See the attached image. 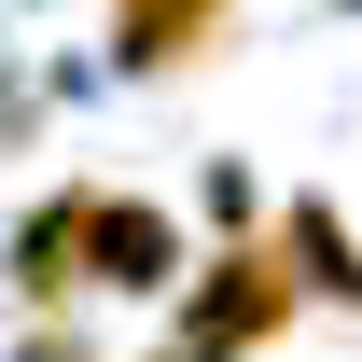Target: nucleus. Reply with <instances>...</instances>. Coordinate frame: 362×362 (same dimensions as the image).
Instances as JSON below:
<instances>
[{
    "label": "nucleus",
    "instance_id": "7",
    "mask_svg": "<svg viewBox=\"0 0 362 362\" xmlns=\"http://www.w3.org/2000/svg\"><path fill=\"white\" fill-rule=\"evenodd\" d=\"M153 362H181V349H153Z\"/></svg>",
    "mask_w": 362,
    "mask_h": 362
},
{
    "label": "nucleus",
    "instance_id": "2",
    "mask_svg": "<svg viewBox=\"0 0 362 362\" xmlns=\"http://www.w3.org/2000/svg\"><path fill=\"white\" fill-rule=\"evenodd\" d=\"M84 279L98 293H168L181 279V223L153 195H84Z\"/></svg>",
    "mask_w": 362,
    "mask_h": 362
},
{
    "label": "nucleus",
    "instance_id": "6",
    "mask_svg": "<svg viewBox=\"0 0 362 362\" xmlns=\"http://www.w3.org/2000/svg\"><path fill=\"white\" fill-rule=\"evenodd\" d=\"M14 362H98V349H84V334H56V320H42V334H28V349H14Z\"/></svg>",
    "mask_w": 362,
    "mask_h": 362
},
{
    "label": "nucleus",
    "instance_id": "4",
    "mask_svg": "<svg viewBox=\"0 0 362 362\" xmlns=\"http://www.w3.org/2000/svg\"><path fill=\"white\" fill-rule=\"evenodd\" d=\"M14 293L56 320V293H84V195H42L28 223H14Z\"/></svg>",
    "mask_w": 362,
    "mask_h": 362
},
{
    "label": "nucleus",
    "instance_id": "5",
    "mask_svg": "<svg viewBox=\"0 0 362 362\" xmlns=\"http://www.w3.org/2000/svg\"><path fill=\"white\" fill-rule=\"evenodd\" d=\"M279 265H293V293H320V307H362V237L334 223V209H293V223H279Z\"/></svg>",
    "mask_w": 362,
    "mask_h": 362
},
{
    "label": "nucleus",
    "instance_id": "1",
    "mask_svg": "<svg viewBox=\"0 0 362 362\" xmlns=\"http://www.w3.org/2000/svg\"><path fill=\"white\" fill-rule=\"evenodd\" d=\"M293 265H279V237H237V251H209L195 265V293H181V362H237V349H265V334H293Z\"/></svg>",
    "mask_w": 362,
    "mask_h": 362
},
{
    "label": "nucleus",
    "instance_id": "3",
    "mask_svg": "<svg viewBox=\"0 0 362 362\" xmlns=\"http://www.w3.org/2000/svg\"><path fill=\"white\" fill-rule=\"evenodd\" d=\"M209 42H223V0H126L112 14V56L126 70H195Z\"/></svg>",
    "mask_w": 362,
    "mask_h": 362
}]
</instances>
